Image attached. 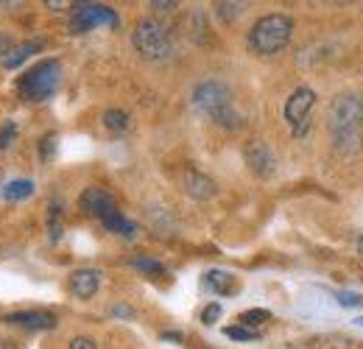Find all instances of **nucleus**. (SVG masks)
Returning a JSON list of instances; mask_svg holds the SVG:
<instances>
[{"mask_svg": "<svg viewBox=\"0 0 363 349\" xmlns=\"http://www.w3.org/2000/svg\"><path fill=\"white\" fill-rule=\"evenodd\" d=\"M330 137L341 157H352L363 148V98L358 92H341L330 104Z\"/></svg>", "mask_w": 363, "mask_h": 349, "instance_id": "obj_1", "label": "nucleus"}, {"mask_svg": "<svg viewBox=\"0 0 363 349\" xmlns=\"http://www.w3.org/2000/svg\"><path fill=\"white\" fill-rule=\"evenodd\" d=\"M190 101H193V109H196L201 118H207L213 126H218V129L240 131L246 126V118H243V115L238 112V106H235L232 89H229V84H224L221 79H204V82H199V84L193 87Z\"/></svg>", "mask_w": 363, "mask_h": 349, "instance_id": "obj_2", "label": "nucleus"}, {"mask_svg": "<svg viewBox=\"0 0 363 349\" xmlns=\"http://www.w3.org/2000/svg\"><path fill=\"white\" fill-rule=\"evenodd\" d=\"M291 37H294V20H291L288 14L274 11V14L260 17V20L249 28L246 43L252 48V53H257V56H277L279 50L288 48Z\"/></svg>", "mask_w": 363, "mask_h": 349, "instance_id": "obj_3", "label": "nucleus"}, {"mask_svg": "<svg viewBox=\"0 0 363 349\" xmlns=\"http://www.w3.org/2000/svg\"><path fill=\"white\" fill-rule=\"evenodd\" d=\"M59 82H62L59 59H43L31 70H26V76H20L17 92L28 104H43L48 98H53V92L59 89Z\"/></svg>", "mask_w": 363, "mask_h": 349, "instance_id": "obj_4", "label": "nucleus"}, {"mask_svg": "<svg viewBox=\"0 0 363 349\" xmlns=\"http://www.w3.org/2000/svg\"><path fill=\"white\" fill-rule=\"evenodd\" d=\"M132 45L145 62H168L174 56L171 31L154 17H145L137 23L135 31H132Z\"/></svg>", "mask_w": 363, "mask_h": 349, "instance_id": "obj_5", "label": "nucleus"}, {"mask_svg": "<svg viewBox=\"0 0 363 349\" xmlns=\"http://www.w3.org/2000/svg\"><path fill=\"white\" fill-rule=\"evenodd\" d=\"M121 17L106 3H76L67 20L70 34H87L92 28H118Z\"/></svg>", "mask_w": 363, "mask_h": 349, "instance_id": "obj_6", "label": "nucleus"}, {"mask_svg": "<svg viewBox=\"0 0 363 349\" xmlns=\"http://www.w3.org/2000/svg\"><path fill=\"white\" fill-rule=\"evenodd\" d=\"M313 106H316V92L311 87H296L288 95V101H285V106H282V118H285L288 129L294 131V137L308 134Z\"/></svg>", "mask_w": 363, "mask_h": 349, "instance_id": "obj_7", "label": "nucleus"}, {"mask_svg": "<svg viewBox=\"0 0 363 349\" xmlns=\"http://www.w3.org/2000/svg\"><path fill=\"white\" fill-rule=\"evenodd\" d=\"M243 160L257 179H272L277 174V157L269 148V143H263V140H249L243 145Z\"/></svg>", "mask_w": 363, "mask_h": 349, "instance_id": "obj_8", "label": "nucleus"}, {"mask_svg": "<svg viewBox=\"0 0 363 349\" xmlns=\"http://www.w3.org/2000/svg\"><path fill=\"white\" fill-rule=\"evenodd\" d=\"M0 321L9 327L28 330V333H48V330H56V324H59V318L50 310H17V313L3 316Z\"/></svg>", "mask_w": 363, "mask_h": 349, "instance_id": "obj_9", "label": "nucleus"}, {"mask_svg": "<svg viewBox=\"0 0 363 349\" xmlns=\"http://www.w3.org/2000/svg\"><path fill=\"white\" fill-rule=\"evenodd\" d=\"M101 271L98 268H76L70 277H67V291H70V297L73 299H82V302H87L92 299L95 294H98V288H101Z\"/></svg>", "mask_w": 363, "mask_h": 349, "instance_id": "obj_10", "label": "nucleus"}, {"mask_svg": "<svg viewBox=\"0 0 363 349\" xmlns=\"http://www.w3.org/2000/svg\"><path fill=\"white\" fill-rule=\"evenodd\" d=\"M79 204L82 210L90 216V218L104 221L106 216H112L118 210V201L104 190V187H87L82 196H79Z\"/></svg>", "mask_w": 363, "mask_h": 349, "instance_id": "obj_11", "label": "nucleus"}, {"mask_svg": "<svg viewBox=\"0 0 363 349\" xmlns=\"http://www.w3.org/2000/svg\"><path fill=\"white\" fill-rule=\"evenodd\" d=\"M182 187H184V193H187L190 199H196V201H207V199H213V196L218 193V184H216L210 176H204L201 171H196V168L184 171Z\"/></svg>", "mask_w": 363, "mask_h": 349, "instance_id": "obj_12", "label": "nucleus"}, {"mask_svg": "<svg viewBox=\"0 0 363 349\" xmlns=\"http://www.w3.org/2000/svg\"><path fill=\"white\" fill-rule=\"evenodd\" d=\"M201 285H204L210 294H216V297H235V294L240 291L238 277L224 271V268H210V271L201 277Z\"/></svg>", "mask_w": 363, "mask_h": 349, "instance_id": "obj_13", "label": "nucleus"}, {"mask_svg": "<svg viewBox=\"0 0 363 349\" xmlns=\"http://www.w3.org/2000/svg\"><path fill=\"white\" fill-rule=\"evenodd\" d=\"M45 48V43L43 40H26V43H20V45H14L3 59H0V67L3 70H17L23 62H28L34 53H40Z\"/></svg>", "mask_w": 363, "mask_h": 349, "instance_id": "obj_14", "label": "nucleus"}, {"mask_svg": "<svg viewBox=\"0 0 363 349\" xmlns=\"http://www.w3.org/2000/svg\"><path fill=\"white\" fill-rule=\"evenodd\" d=\"M101 223H104V229H106V232H112V235H118V238H123V240H135L137 232H140L135 221L126 218L121 210H115L112 216H106Z\"/></svg>", "mask_w": 363, "mask_h": 349, "instance_id": "obj_15", "label": "nucleus"}, {"mask_svg": "<svg viewBox=\"0 0 363 349\" xmlns=\"http://www.w3.org/2000/svg\"><path fill=\"white\" fill-rule=\"evenodd\" d=\"M37 193V184L31 182V179H11L6 187H3V199L6 201H23V199H28V196H34Z\"/></svg>", "mask_w": 363, "mask_h": 349, "instance_id": "obj_16", "label": "nucleus"}, {"mask_svg": "<svg viewBox=\"0 0 363 349\" xmlns=\"http://www.w3.org/2000/svg\"><path fill=\"white\" fill-rule=\"evenodd\" d=\"M272 318V313L266 310V307H252V310H243L240 316H238V324L240 327H249V330H257L260 324H266Z\"/></svg>", "mask_w": 363, "mask_h": 349, "instance_id": "obj_17", "label": "nucleus"}, {"mask_svg": "<svg viewBox=\"0 0 363 349\" xmlns=\"http://www.w3.org/2000/svg\"><path fill=\"white\" fill-rule=\"evenodd\" d=\"M104 126L109 131H126L132 126V118L123 109H106L104 112Z\"/></svg>", "mask_w": 363, "mask_h": 349, "instance_id": "obj_18", "label": "nucleus"}, {"mask_svg": "<svg viewBox=\"0 0 363 349\" xmlns=\"http://www.w3.org/2000/svg\"><path fill=\"white\" fill-rule=\"evenodd\" d=\"M132 268L143 271V274H148V277H162V274H165V265H162V262L154 260V257H145V255L132 257Z\"/></svg>", "mask_w": 363, "mask_h": 349, "instance_id": "obj_19", "label": "nucleus"}, {"mask_svg": "<svg viewBox=\"0 0 363 349\" xmlns=\"http://www.w3.org/2000/svg\"><path fill=\"white\" fill-rule=\"evenodd\" d=\"M48 210H50L48 213V232H50V240L56 243V240H62V204L53 201Z\"/></svg>", "mask_w": 363, "mask_h": 349, "instance_id": "obj_20", "label": "nucleus"}, {"mask_svg": "<svg viewBox=\"0 0 363 349\" xmlns=\"http://www.w3.org/2000/svg\"><path fill=\"white\" fill-rule=\"evenodd\" d=\"M216 14H218L224 23H235V20L243 14V3H216Z\"/></svg>", "mask_w": 363, "mask_h": 349, "instance_id": "obj_21", "label": "nucleus"}, {"mask_svg": "<svg viewBox=\"0 0 363 349\" xmlns=\"http://www.w3.org/2000/svg\"><path fill=\"white\" fill-rule=\"evenodd\" d=\"M224 336L232 338V341H257V338H260V333H257V330H249V327H240V324L227 327V330H224Z\"/></svg>", "mask_w": 363, "mask_h": 349, "instance_id": "obj_22", "label": "nucleus"}, {"mask_svg": "<svg viewBox=\"0 0 363 349\" xmlns=\"http://www.w3.org/2000/svg\"><path fill=\"white\" fill-rule=\"evenodd\" d=\"M335 302L341 307H363V297L352 291H335Z\"/></svg>", "mask_w": 363, "mask_h": 349, "instance_id": "obj_23", "label": "nucleus"}, {"mask_svg": "<svg viewBox=\"0 0 363 349\" xmlns=\"http://www.w3.org/2000/svg\"><path fill=\"white\" fill-rule=\"evenodd\" d=\"M221 305L218 302H210V305H204V310H201V324H207V327H213L218 318H221Z\"/></svg>", "mask_w": 363, "mask_h": 349, "instance_id": "obj_24", "label": "nucleus"}, {"mask_svg": "<svg viewBox=\"0 0 363 349\" xmlns=\"http://www.w3.org/2000/svg\"><path fill=\"white\" fill-rule=\"evenodd\" d=\"M14 137H17V123H14V121H6L3 129H0V151H6Z\"/></svg>", "mask_w": 363, "mask_h": 349, "instance_id": "obj_25", "label": "nucleus"}, {"mask_svg": "<svg viewBox=\"0 0 363 349\" xmlns=\"http://www.w3.org/2000/svg\"><path fill=\"white\" fill-rule=\"evenodd\" d=\"M40 151H43V160H45V162H48V160H53V154H56V134H53V131L43 137Z\"/></svg>", "mask_w": 363, "mask_h": 349, "instance_id": "obj_26", "label": "nucleus"}, {"mask_svg": "<svg viewBox=\"0 0 363 349\" xmlns=\"http://www.w3.org/2000/svg\"><path fill=\"white\" fill-rule=\"evenodd\" d=\"M70 349H98V344L92 341L90 336H76V338L70 341Z\"/></svg>", "mask_w": 363, "mask_h": 349, "instance_id": "obj_27", "label": "nucleus"}, {"mask_svg": "<svg viewBox=\"0 0 363 349\" xmlns=\"http://www.w3.org/2000/svg\"><path fill=\"white\" fill-rule=\"evenodd\" d=\"M14 45H17V43H14V37H11V34L0 31V59H3V56H6V53L14 48Z\"/></svg>", "mask_w": 363, "mask_h": 349, "instance_id": "obj_28", "label": "nucleus"}, {"mask_svg": "<svg viewBox=\"0 0 363 349\" xmlns=\"http://www.w3.org/2000/svg\"><path fill=\"white\" fill-rule=\"evenodd\" d=\"M112 316H123V318H135V310H132V307H126V305H118V307H112Z\"/></svg>", "mask_w": 363, "mask_h": 349, "instance_id": "obj_29", "label": "nucleus"}, {"mask_svg": "<svg viewBox=\"0 0 363 349\" xmlns=\"http://www.w3.org/2000/svg\"><path fill=\"white\" fill-rule=\"evenodd\" d=\"M151 9H157V11H171V9H177V3H151Z\"/></svg>", "mask_w": 363, "mask_h": 349, "instance_id": "obj_30", "label": "nucleus"}, {"mask_svg": "<svg viewBox=\"0 0 363 349\" xmlns=\"http://www.w3.org/2000/svg\"><path fill=\"white\" fill-rule=\"evenodd\" d=\"M162 341H177V344H179L182 333H174V330H171V333H162Z\"/></svg>", "mask_w": 363, "mask_h": 349, "instance_id": "obj_31", "label": "nucleus"}, {"mask_svg": "<svg viewBox=\"0 0 363 349\" xmlns=\"http://www.w3.org/2000/svg\"><path fill=\"white\" fill-rule=\"evenodd\" d=\"M0 349H20L14 341H9V338H0Z\"/></svg>", "mask_w": 363, "mask_h": 349, "instance_id": "obj_32", "label": "nucleus"}, {"mask_svg": "<svg viewBox=\"0 0 363 349\" xmlns=\"http://www.w3.org/2000/svg\"><path fill=\"white\" fill-rule=\"evenodd\" d=\"M358 252H361V255H363V235H361V238H358Z\"/></svg>", "mask_w": 363, "mask_h": 349, "instance_id": "obj_33", "label": "nucleus"}, {"mask_svg": "<svg viewBox=\"0 0 363 349\" xmlns=\"http://www.w3.org/2000/svg\"><path fill=\"white\" fill-rule=\"evenodd\" d=\"M355 324H361V327H363V316H358V318H355Z\"/></svg>", "mask_w": 363, "mask_h": 349, "instance_id": "obj_34", "label": "nucleus"}]
</instances>
